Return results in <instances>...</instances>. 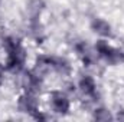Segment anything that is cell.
Masks as SVG:
<instances>
[{"instance_id": "cell-1", "label": "cell", "mask_w": 124, "mask_h": 122, "mask_svg": "<svg viewBox=\"0 0 124 122\" xmlns=\"http://www.w3.org/2000/svg\"><path fill=\"white\" fill-rule=\"evenodd\" d=\"M52 105H54V109L56 112H65L69 106L68 101L62 96V95H55V98L52 99Z\"/></svg>"}, {"instance_id": "cell-2", "label": "cell", "mask_w": 124, "mask_h": 122, "mask_svg": "<svg viewBox=\"0 0 124 122\" xmlns=\"http://www.w3.org/2000/svg\"><path fill=\"white\" fill-rule=\"evenodd\" d=\"M1 75H3V69H1V66H0V78H1Z\"/></svg>"}]
</instances>
